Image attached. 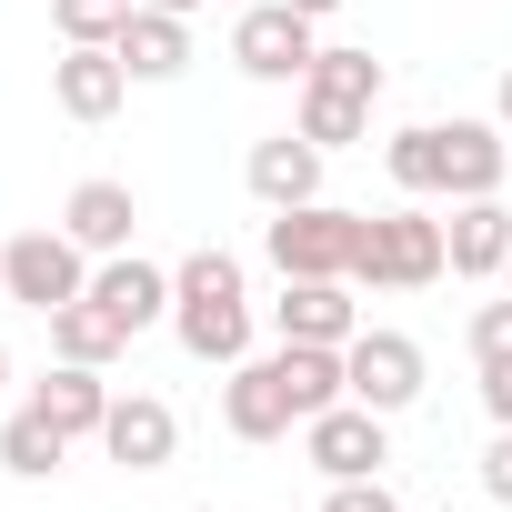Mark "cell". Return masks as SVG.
Here are the masks:
<instances>
[{"mask_svg": "<svg viewBox=\"0 0 512 512\" xmlns=\"http://www.w3.org/2000/svg\"><path fill=\"white\" fill-rule=\"evenodd\" d=\"M171 332H181V352L191 362H251V292H241V262L221 241H201L191 262L171 272Z\"/></svg>", "mask_w": 512, "mask_h": 512, "instance_id": "6da1fadb", "label": "cell"}, {"mask_svg": "<svg viewBox=\"0 0 512 512\" xmlns=\"http://www.w3.org/2000/svg\"><path fill=\"white\" fill-rule=\"evenodd\" d=\"M362 231H372V211L302 201V211H272L262 251H272V272H282V282H352V262H362Z\"/></svg>", "mask_w": 512, "mask_h": 512, "instance_id": "7a4b0ae2", "label": "cell"}, {"mask_svg": "<svg viewBox=\"0 0 512 512\" xmlns=\"http://www.w3.org/2000/svg\"><path fill=\"white\" fill-rule=\"evenodd\" d=\"M372 101H382V61L372 51H322L302 71V141H322V151L362 141L372 131Z\"/></svg>", "mask_w": 512, "mask_h": 512, "instance_id": "3957f363", "label": "cell"}, {"mask_svg": "<svg viewBox=\"0 0 512 512\" xmlns=\"http://www.w3.org/2000/svg\"><path fill=\"white\" fill-rule=\"evenodd\" d=\"M442 272H452V241H442V221H422V211H382V221L362 231L352 292H422V282H442Z\"/></svg>", "mask_w": 512, "mask_h": 512, "instance_id": "277c9868", "label": "cell"}, {"mask_svg": "<svg viewBox=\"0 0 512 512\" xmlns=\"http://www.w3.org/2000/svg\"><path fill=\"white\" fill-rule=\"evenodd\" d=\"M0 292L31 302V312L51 322L61 302H81V292H91V251H81L71 231H21L11 251H0Z\"/></svg>", "mask_w": 512, "mask_h": 512, "instance_id": "5b68a950", "label": "cell"}, {"mask_svg": "<svg viewBox=\"0 0 512 512\" xmlns=\"http://www.w3.org/2000/svg\"><path fill=\"white\" fill-rule=\"evenodd\" d=\"M231 61H241L251 81H302V71L322 61V41H312V21L292 11V0H241V21H231Z\"/></svg>", "mask_w": 512, "mask_h": 512, "instance_id": "8992f818", "label": "cell"}, {"mask_svg": "<svg viewBox=\"0 0 512 512\" xmlns=\"http://www.w3.org/2000/svg\"><path fill=\"white\" fill-rule=\"evenodd\" d=\"M302 462L332 472V482L382 472V462H392V412H372V402H332V412H312V422H302Z\"/></svg>", "mask_w": 512, "mask_h": 512, "instance_id": "52a82bcc", "label": "cell"}, {"mask_svg": "<svg viewBox=\"0 0 512 512\" xmlns=\"http://www.w3.org/2000/svg\"><path fill=\"white\" fill-rule=\"evenodd\" d=\"M221 422H231V442H282V432H302V402H292L282 352L231 362V382H221Z\"/></svg>", "mask_w": 512, "mask_h": 512, "instance_id": "ba28073f", "label": "cell"}, {"mask_svg": "<svg viewBox=\"0 0 512 512\" xmlns=\"http://www.w3.org/2000/svg\"><path fill=\"white\" fill-rule=\"evenodd\" d=\"M342 372H352V402H372V412H412L422 402V342L412 332H352Z\"/></svg>", "mask_w": 512, "mask_h": 512, "instance_id": "9c48e42d", "label": "cell"}, {"mask_svg": "<svg viewBox=\"0 0 512 512\" xmlns=\"http://www.w3.org/2000/svg\"><path fill=\"white\" fill-rule=\"evenodd\" d=\"M51 101H61L71 121H111V111L131 101V61H121L111 41H71V51L51 61Z\"/></svg>", "mask_w": 512, "mask_h": 512, "instance_id": "30bf717a", "label": "cell"}, {"mask_svg": "<svg viewBox=\"0 0 512 512\" xmlns=\"http://www.w3.org/2000/svg\"><path fill=\"white\" fill-rule=\"evenodd\" d=\"M101 452H111L121 472H161V462L181 452V412H171L161 392H111V422H101Z\"/></svg>", "mask_w": 512, "mask_h": 512, "instance_id": "8fae6325", "label": "cell"}, {"mask_svg": "<svg viewBox=\"0 0 512 512\" xmlns=\"http://www.w3.org/2000/svg\"><path fill=\"white\" fill-rule=\"evenodd\" d=\"M322 141H302V131H272V141H251V201L262 211H302V201H322Z\"/></svg>", "mask_w": 512, "mask_h": 512, "instance_id": "7c38bea8", "label": "cell"}, {"mask_svg": "<svg viewBox=\"0 0 512 512\" xmlns=\"http://www.w3.org/2000/svg\"><path fill=\"white\" fill-rule=\"evenodd\" d=\"M91 302H101L121 332H151V322H171V272L141 262V251H111V262L91 272Z\"/></svg>", "mask_w": 512, "mask_h": 512, "instance_id": "4fadbf2b", "label": "cell"}, {"mask_svg": "<svg viewBox=\"0 0 512 512\" xmlns=\"http://www.w3.org/2000/svg\"><path fill=\"white\" fill-rule=\"evenodd\" d=\"M442 241H452V272H462V282H502V262H512V211H502V191L452 201Z\"/></svg>", "mask_w": 512, "mask_h": 512, "instance_id": "5bb4252c", "label": "cell"}, {"mask_svg": "<svg viewBox=\"0 0 512 512\" xmlns=\"http://www.w3.org/2000/svg\"><path fill=\"white\" fill-rule=\"evenodd\" d=\"M61 231L91 251V262L131 251V231H141V201H131V181H81V191L61 201Z\"/></svg>", "mask_w": 512, "mask_h": 512, "instance_id": "9a60e30c", "label": "cell"}, {"mask_svg": "<svg viewBox=\"0 0 512 512\" xmlns=\"http://www.w3.org/2000/svg\"><path fill=\"white\" fill-rule=\"evenodd\" d=\"M272 332L282 342H352L362 332V312H352V282H282V302H272Z\"/></svg>", "mask_w": 512, "mask_h": 512, "instance_id": "2e32d148", "label": "cell"}, {"mask_svg": "<svg viewBox=\"0 0 512 512\" xmlns=\"http://www.w3.org/2000/svg\"><path fill=\"white\" fill-rule=\"evenodd\" d=\"M442 171H452V201H482V191H502V171H512V141H502V121H442Z\"/></svg>", "mask_w": 512, "mask_h": 512, "instance_id": "e0dca14e", "label": "cell"}, {"mask_svg": "<svg viewBox=\"0 0 512 512\" xmlns=\"http://www.w3.org/2000/svg\"><path fill=\"white\" fill-rule=\"evenodd\" d=\"M111 51L131 61V81H181V71H191V21H181V11H131Z\"/></svg>", "mask_w": 512, "mask_h": 512, "instance_id": "ac0fdd59", "label": "cell"}, {"mask_svg": "<svg viewBox=\"0 0 512 512\" xmlns=\"http://www.w3.org/2000/svg\"><path fill=\"white\" fill-rule=\"evenodd\" d=\"M71 442H101V422H111V382L91 372V362H61V372H41V392H31Z\"/></svg>", "mask_w": 512, "mask_h": 512, "instance_id": "d6986e66", "label": "cell"}, {"mask_svg": "<svg viewBox=\"0 0 512 512\" xmlns=\"http://www.w3.org/2000/svg\"><path fill=\"white\" fill-rule=\"evenodd\" d=\"M61 462H71V432H61L41 402H21L11 422H0V472H21V482H51Z\"/></svg>", "mask_w": 512, "mask_h": 512, "instance_id": "ffe728a7", "label": "cell"}, {"mask_svg": "<svg viewBox=\"0 0 512 512\" xmlns=\"http://www.w3.org/2000/svg\"><path fill=\"white\" fill-rule=\"evenodd\" d=\"M121 342H131V332H121V322H111L91 292L51 312V352H61V362H91V372H101V362H121Z\"/></svg>", "mask_w": 512, "mask_h": 512, "instance_id": "44dd1931", "label": "cell"}, {"mask_svg": "<svg viewBox=\"0 0 512 512\" xmlns=\"http://www.w3.org/2000/svg\"><path fill=\"white\" fill-rule=\"evenodd\" d=\"M392 181L412 191V201H432V191H452V171H442V121H412V131H392Z\"/></svg>", "mask_w": 512, "mask_h": 512, "instance_id": "7402d4cb", "label": "cell"}, {"mask_svg": "<svg viewBox=\"0 0 512 512\" xmlns=\"http://www.w3.org/2000/svg\"><path fill=\"white\" fill-rule=\"evenodd\" d=\"M141 11V0H51V21L61 41H121V21Z\"/></svg>", "mask_w": 512, "mask_h": 512, "instance_id": "603a6c76", "label": "cell"}, {"mask_svg": "<svg viewBox=\"0 0 512 512\" xmlns=\"http://www.w3.org/2000/svg\"><path fill=\"white\" fill-rule=\"evenodd\" d=\"M512 352V302H482L472 312V362H502Z\"/></svg>", "mask_w": 512, "mask_h": 512, "instance_id": "cb8c5ba5", "label": "cell"}, {"mask_svg": "<svg viewBox=\"0 0 512 512\" xmlns=\"http://www.w3.org/2000/svg\"><path fill=\"white\" fill-rule=\"evenodd\" d=\"M322 512H402V502H392V482H382V472H362V482H332V502H322Z\"/></svg>", "mask_w": 512, "mask_h": 512, "instance_id": "d4e9b609", "label": "cell"}, {"mask_svg": "<svg viewBox=\"0 0 512 512\" xmlns=\"http://www.w3.org/2000/svg\"><path fill=\"white\" fill-rule=\"evenodd\" d=\"M482 412H492V422H512V352H502V362H482Z\"/></svg>", "mask_w": 512, "mask_h": 512, "instance_id": "484cf974", "label": "cell"}, {"mask_svg": "<svg viewBox=\"0 0 512 512\" xmlns=\"http://www.w3.org/2000/svg\"><path fill=\"white\" fill-rule=\"evenodd\" d=\"M482 492H492V502H512V422H502V442L482 452Z\"/></svg>", "mask_w": 512, "mask_h": 512, "instance_id": "4316f807", "label": "cell"}, {"mask_svg": "<svg viewBox=\"0 0 512 512\" xmlns=\"http://www.w3.org/2000/svg\"><path fill=\"white\" fill-rule=\"evenodd\" d=\"M492 121H502V131H512V71H502V91H492Z\"/></svg>", "mask_w": 512, "mask_h": 512, "instance_id": "83f0119b", "label": "cell"}, {"mask_svg": "<svg viewBox=\"0 0 512 512\" xmlns=\"http://www.w3.org/2000/svg\"><path fill=\"white\" fill-rule=\"evenodd\" d=\"M292 11H302V21H332V11H342V0H292Z\"/></svg>", "mask_w": 512, "mask_h": 512, "instance_id": "f1b7e54d", "label": "cell"}, {"mask_svg": "<svg viewBox=\"0 0 512 512\" xmlns=\"http://www.w3.org/2000/svg\"><path fill=\"white\" fill-rule=\"evenodd\" d=\"M141 11H181V21H191V11H201V0H141Z\"/></svg>", "mask_w": 512, "mask_h": 512, "instance_id": "f546056e", "label": "cell"}, {"mask_svg": "<svg viewBox=\"0 0 512 512\" xmlns=\"http://www.w3.org/2000/svg\"><path fill=\"white\" fill-rule=\"evenodd\" d=\"M0 392H11V352H0Z\"/></svg>", "mask_w": 512, "mask_h": 512, "instance_id": "4dcf8cb0", "label": "cell"}, {"mask_svg": "<svg viewBox=\"0 0 512 512\" xmlns=\"http://www.w3.org/2000/svg\"><path fill=\"white\" fill-rule=\"evenodd\" d=\"M502 282H512V262H502Z\"/></svg>", "mask_w": 512, "mask_h": 512, "instance_id": "1f68e13d", "label": "cell"}]
</instances>
